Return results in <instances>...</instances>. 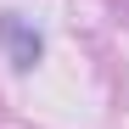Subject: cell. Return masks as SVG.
Segmentation results:
<instances>
[{
	"label": "cell",
	"instance_id": "obj_1",
	"mask_svg": "<svg viewBox=\"0 0 129 129\" xmlns=\"http://www.w3.org/2000/svg\"><path fill=\"white\" fill-rule=\"evenodd\" d=\"M0 51H6V62L17 73H34L39 56H45V39H39V28L23 11H0Z\"/></svg>",
	"mask_w": 129,
	"mask_h": 129
}]
</instances>
